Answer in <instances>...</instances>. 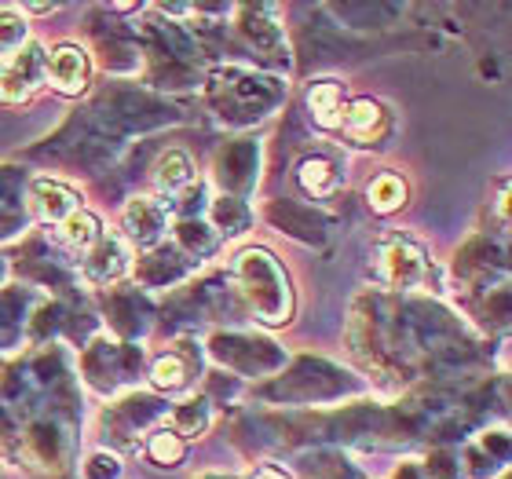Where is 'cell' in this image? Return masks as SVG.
<instances>
[{
	"label": "cell",
	"instance_id": "cell-22",
	"mask_svg": "<svg viewBox=\"0 0 512 479\" xmlns=\"http://www.w3.org/2000/svg\"><path fill=\"white\" fill-rule=\"evenodd\" d=\"M366 202H370V209L381 213V216L403 209L406 205V180L399 176V172H381V176H374V180L366 183Z\"/></svg>",
	"mask_w": 512,
	"mask_h": 479
},
{
	"label": "cell",
	"instance_id": "cell-7",
	"mask_svg": "<svg viewBox=\"0 0 512 479\" xmlns=\"http://www.w3.org/2000/svg\"><path fill=\"white\" fill-rule=\"evenodd\" d=\"M202 373V352L194 341L172 344L169 352H161L158 359L150 362V381L161 392H187Z\"/></svg>",
	"mask_w": 512,
	"mask_h": 479
},
{
	"label": "cell",
	"instance_id": "cell-28",
	"mask_svg": "<svg viewBox=\"0 0 512 479\" xmlns=\"http://www.w3.org/2000/svg\"><path fill=\"white\" fill-rule=\"evenodd\" d=\"M81 472H85V479H118L121 465H118V458H114V454H107V450H96Z\"/></svg>",
	"mask_w": 512,
	"mask_h": 479
},
{
	"label": "cell",
	"instance_id": "cell-21",
	"mask_svg": "<svg viewBox=\"0 0 512 479\" xmlns=\"http://www.w3.org/2000/svg\"><path fill=\"white\" fill-rule=\"evenodd\" d=\"M216 245H220V235H216L209 224L194 220V216L180 220V227H176V249H180L191 264H198V260H205V256H213Z\"/></svg>",
	"mask_w": 512,
	"mask_h": 479
},
{
	"label": "cell",
	"instance_id": "cell-20",
	"mask_svg": "<svg viewBox=\"0 0 512 479\" xmlns=\"http://www.w3.org/2000/svg\"><path fill=\"white\" fill-rule=\"evenodd\" d=\"M99 235H103V224H99L88 209H77L74 216H66L63 224L52 231L55 245H63V249H70V253H77V256L85 253V249H92V242H96Z\"/></svg>",
	"mask_w": 512,
	"mask_h": 479
},
{
	"label": "cell",
	"instance_id": "cell-24",
	"mask_svg": "<svg viewBox=\"0 0 512 479\" xmlns=\"http://www.w3.org/2000/svg\"><path fill=\"white\" fill-rule=\"evenodd\" d=\"M209 417H213V399L202 395V399H187L172 410V432L183 439H194L202 436L205 428H209Z\"/></svg>",
	"mask_w": 512,
	"mask_h": 479
},
{
	"label": "cell",
	"instance_id": "cell-17",
	"mask_svg": "<svg viewBox=\"0 0 512 479\" xmlns=\"http://www.w3.org/2000/svg\"><path fill=\"white\" fill-rule=\"evenodd\" d=\"M297 183L308 198L322 202V198H333L341 191V169H337V161L322 158V154H308L297 165Z\"/></svg>",
	"mask_w": 512,
	"mask_h": 479
},
{
	"label": "cell",
	"instance_id": "cell-11",
	"mask_svg": "<svg viewBox=\"0 0 512 479\" xmlns=\"http://www.w3.org/2000/svg\"><path fill=\"white\" fill-rule=\"evenodd\" d=\"M121 227H125V238L139 249H154L169 227V209L158 202V198H132L121 213Z\"/></svg>",
	"mask_w": 512,
	"mask_h": 479
},
{
	"label": "cell",
	"instance_id": "cell-3",
	"mask_svg": "<svg viewBox=\"0 0 512 479\" xmlns=\"http://www.w3.org/2000/svg\"><path fill=\"white\" fill-rule=\"evenodd\" d=\"M432 275L425 249L410 235H384L374 245V278L388 289H421Z\"/></svg>",
	"mask_w": 512,
	"mask_h": 479
},
{
	"label": "cell",
	"instance_id": "cell-14",
	"mask_svg": "<svg viewBox=\"0 0 512 479\" xmlns=\"http://www.w3.org/2000/svg\"><path fill=\"white\" fill-rule=\"evenodd\" d=\"M304 103H308V114L315 125L326 128V132H341L344 107H348L341 81H311Z\"/></svg>",
	"mask_w": 512,
	"mask_h": 479
},
{
	"label": "cell",
	"instance_id": "cell-30",
	"mask_svg": "<svg viewBox=\"0 0 512 479\" xmlns=\"http://www.w3.org/2000/svg\"><path fill=\"white\" fill-rule=\"evenodd\" d=\"M392 479H425V472L417 469V465H399Z\"/></svg>",
	"mask_w": 512,
	"mask_h": 479
},
{
	"label": "cell",
	"instance_id": "cell-23",
	"mask_svg": "<svg viewBox=\"0 0 512 479\" xmlns=\"http://www.w3.org/2000/svg\"><path fill=\"white\" fill-rule=\"evenodd\" d=\"M209 220H213L216 235L235 238V235H242L249 224H253V213H249V205L242 202V198H231V194H224V198H216V202L209 205Z\"/></svg>",
	"mask_w": 512,
	"mask_h": 479
},
{
	"label": "cell",
	"instance_id": "cell-31",
	"mask_svg": "<svg viewBox=\"0 0 512 479\" xmlns=\"http://www.w3.org/2000/svg\"><path fill=\"white\" fill-rule=\"evenodd\" d=\"M194 479H235V476H224V472H202V476H194Z\"/></svg>",
	"mask_w": 512,
	"mask_h": 479
},
{
	"label": "cell",
	"instance_id": "cell-25",
	"mask_svg": "<svg viewBox=\"0 0 512 479\" xmlns=\"http://www.w3.org/2000/svg\"><path fill=\"white\" fill-rule=\"evenodd\" d=\"M143 450H147V458L154 461V465H161V469H176L183 458H187V439L176 436L172 428H154L147 436V443H143Z\"/></svg>",
	"mask_w": 512,
	"mask_h": 479
},
{
	"label": "cell",
	"instance_id": "cell-13",
	"mask_svg": "<svg viewBox=\"0 0 512 479\" xmlns=\"http://www.w3.org/2000/svg\"><path fill=\"white\" fill-rule=\"evenodd\" d=\"M267 220H271L282 235H293V238H300V242H311V245H319L322 238H326V227H330L326 213L311 209V205H297V202L271 205V209H267Z\"/></svg>",
	"mask_w": 512,
	"mask_h": 479
},
{
	"label": "cell",
	"instance_id": "cell-10",
	"mask_svg": "<svg viewBox=\"0 0 512 479\" xmlns=\"http://www.w3.org/2000/svg\"><path fill=\"white\" fill-rule=\"evenodd\" d=\"M128 249H125V238L103 235L92 242V249L81 253V275L92 282V286H110V282H118L121 275H128Z\"/></svg>",
	"mask_w": 512,
	"mask_h": 479
},
{
	"label": "cell",
	"instance_id": "cell-9",
	"mask_svg": "<svg viewBox=\"0 0 512 479\" xmlns=\"http://www.w3.org/2000/svg\"><path fill=\"white\" fill-rule=\"evenodd\" d=\"M88 81H92V59L85 48H77V44L52 48L48 66H44V85H52L59 96H81Z\"/></svg>",
	"mask_w": 512,
	"mask_h": 479
},
{
	"label": "cell",
	"instance_id": "cell-16",
	"mask_svg": "<svg viewBox=\"0 0 512 479\" xmlns=\"http://www.w3.org/2000/svg\"><path fill=\"white\" fill-rule=\"evenodd\" d=\"M107 315L114 319L110 326H114L121 337H139V333L150 326V304L139 289H118V293H110Z\"/></svg>",
	"mask_w": 512,
	"mask_h": 479
},
{
	"label": "cell",
	"instance_id": "cell-27",
	"mask_svg": "<svg viewBox=\"0 0 512 479\" xmlns=\"http://www.w3.org/2000/svg\"><path fill=\"white\" fill-rule=\"evenodd\" d=\"M421 472H425V479H461L465 476V472H461V461L454 458L450 450H436Z\"/></svg>",
	"mask_w": 512,
	"mask_h": 479
},
{
	"label": "cell",
	"instance_id": "cell-4",
	"mask_svg": "<svg viewBox=\"0 0 512 479\" xmlns=\"http://www.w3.org/2000/svg\"><path fill=\"white\" fill-rule=\"evenodd\" d=\"M44 66H48V52L37 41H26L19 52L0 59V103L4 107L30 103L44 88Z\"/></svg>",
	"mask_w": 512,
	"mask_h": 479
},
{
	"label": "cell",
	"instance_id": "cell-5",
	"mask_svg": "<svg viewBox=\"0 0 512 479\" xmlns=\"http://www.w3.org/2000/svg\"><path fill=\"white\" fill-rule=\"evenodd\" d=\"M213 355L220 362H227V366L242 370L246 377L271 373L286 362V355L278 352V344L264 341V337H238V333H231V337L220 333V337L213 341Z\"/></svg>",
	"mask_w": 512,
	"mask_h": 479
},
{
	"label": "cell",
	"instance_id": "cell-29",
	"mask_svg": "<svg viewBox=\"0 0 512 479\" xmlns=\"http://www.w3.org/2000/svg\"><path fill=\"white\" fill-rule=\"evenodd\" d=\"M249 479H289L286 469H278V465H260Z\"/></svg>",
	"mask_w": 512,
	"mask_h": 479
},
{
	"label": "cell",
	"instance_id": "cell-15",
	"mask_svg": "<svg viewBox=\"0 0 512 479\" xmlns=\"http://www.w3.org/2000/svg\"><path fill=\"white\" fill-rule=\"evenodd\" d=\"M388 121L392 118H388L384 103H377V99H352V103L344 107L341 132H348L355 143H370V147H374V139L384 136Z\"/></svg>",
	"mask_w": 512,
	"mask_h": 479
},
{
	"label": "cell",
	"instance_id": "cell-6",
	"mask_svg": "<svg viewBox=\"0 0 512 479\" xmlns=\"http://www.w3.org/2000/svg\"><path fill=\"white\" fill-rule=\"evenodd\" d=\"M139 359H143V352L132 348V344L96 341V344H88V352H85V373L99 392H110V388H118L121 381H128V373L136 370Z\"/></svg>",
	"mask_w": 512,
	"mask_h": 479
},
{
	"label": "cell",
	"instance_id": "cell-8",
	"mask_svg": "<svg viewBox=\"0 0 512 479\" xmlns=\"http://www.w3.org/2000/svg\"><path fill=\"white\" fill-rule=\"evenodd\" d=\"M256 169H260V147L253 139H235L216 154V180L224 191H231V198L253 191Z\"/></svg>",
	"mask_w": 512,
	"mask_h": 479
},
{
	"label": "cell",
	"instance_id": "cell-18",
	"mask_svg": "<svg viewBox=\"0 0 512 479\" xmlns=\"http://www.w3.org/2000/svg\"><path fill=\"white\" fill-rule=\"evenodd\" d=\"M191 271V260L176 249V245H161V249H154V253L143 260V264L136 267V275L147 282V286H165V282H176V278H183Z\"/></svg>",
	"mask_w": 512,
	"mask_h": 479
},
{
	"label": "cell",
	"instance_id": "cell-12",
	"mask_svg": "<svg viewBox=\"0 0 512 479\" xmlns=\"http://www.w3.org/2000/svg\"><path fill=\"white\" fill-rule=\"evenodd\" d=\"M77 209H81V194H77L74 187H66V183H59V180H33V187H30L33 220L59 227L66 216H74Z\"/></svg>",
	"mask_w": 512,
	"mask_h": 479
},
{
	"label": "cell",
	"instance_id": "cell-1",
	"mask_svg": "<svg viewBox=\"0 0 512 479\" xmlns=\"http://www.w3.org/2000/svg\"><path fill=\"white\" fill-rule=\"evenodd\" d=\"M227 278H231L235 293L246 300V308L256 319L267 322V326H286L289 315H293V286H289V275L282 271V264L267 249L238 253Z\"/></svg>",
	"mask_w": 512,
	"mask_h": 479
},
{
	"label": "cell",
	"instance_id": "cell-2",
	"mask_svg": "<svg viewBox=\"0 0 512 479\" xmlns=\"http://www.w3.org/2000/svg\"><path fill=\"white\" fill-rule=\"evenodd\" d=\"M286 88L275 77H264L249 66H220L209 74V103L231 125L264 121L282 103Z\"/></svg>",
	"mask_w": 512,
	"mask_h": 479
},
{
	"label": "cell",
	"instance_id": "cell-19",
	"mask_svg": "<svg viewBox=\"0 0 512 479\" xmlns=\"http://www.w3.org/2000/svg\"><path fill=\"white\" fill-rule=\"evenodd\" d=\"M154 187L169 198H180L187 187H194V165L183 150H165L154 165Z\"/></svg>",
	"mask_w": 512,
	"mask_h": 479
},
{
	"label": "cell",
	"instance_id": "cell-26",
	"mask_svg": "<svg viewBox=\"0 0 512 479\" xmlns=\"http://www.w3.org/2000/svg\"><path fill=\"white\" fill-rule=\"evenodd\" d=\"M26 44V15L19 8H0V59Z\"/></svg>",
	"mask_w": 512,
	"mask_h": 479
}]
</instances>
